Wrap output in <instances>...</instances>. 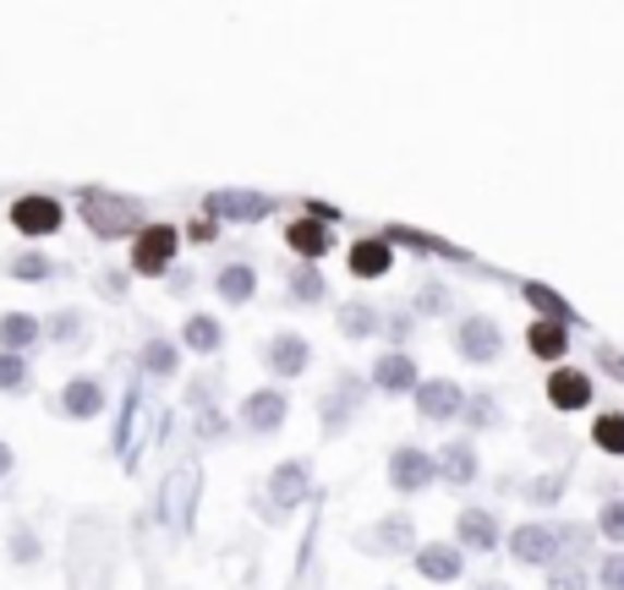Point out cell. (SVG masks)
<instances>
[{"label": "cell", "mask_w": 624, "mask_h": 590, "mask_svg": "<svg viewBox=\"0 0 624 590\" xmlns=\"http://www.w3.org/2000/svg\"><path fill=\"white\" fill-rule=\"evenodd\" d=\"M137 366H143L148 377H176V366H181V345H170L165 334H154V339L137 350Z\"/></svg>", "instance_id": "obj_30"}, {"label": "cell", "mask_w": 624, "mask_h": 590, "mask_svg": "<svg viewBox=\"0 0 624 590\" xmlns=\"http://www.w3.org/2000/svg\"><path fill=\"white\" fill-rule=\"evenodd\" d=\"M455 356L471 361V366H493V361L504 356V328H499L493 317H466V323L455 328Z\"/></svg>", "instance_id": "obj_8"}, {"label": "cell", "mask_w": 624, "mask_h": 590, "mask_svg": "<svg viewBox=\"0 0 624 590\" xmlns=\"http://www.w3.org/2000/svg\"><path fill=\"white\" fill-rule=\"evenodd\" d=\"M597 590H624V552H608L597 563Z\"/></svg>", "instance_id": "obj_40"}, {"label": "cell", "mask_w": 624, "mask_h": 590, "mask_svg": "<svg viewBox=\"0 0 624 590\" xmlns=\"http://www.w3.org/2000/svg\"><path fill=\"white\" fill-rule=\"evenodd\" d=\"M564 486H569V465H559V470H548V475L526 481V503L548 508V503H559V492H564Z\"/></svg>", "instance_id": "obj_36"}, {"label": "cell", "mask_w": 624, "mask_h": 590, "mask_svg": "<svg viewBox=\"0 0 624 590\" xmlns=\"http://www.w3.org/2000/svg\"><path fill=\"white\" fill-rule=\"evenodd\" d=\"M335 323H340V334H346V339H373V334L384 328V312H379L373 301H340Z\"/></svg>", "instance_id": "obj_28"}, {"label": "cell", "mask_w": 624, "mask_h": 590, "mask_svg": "<svg viewBox=\"0 0 624 590\" xmlns=\"http://www.w3.org/2000/svg\"><path fill=\"white\" fill-rule=\"evenodd\" d=\"M597 366H602L613 383H624V350H613V345H597Z\"/></svg>", "instance_id": "obj_43"}, {"label": "cell", "mask_w": 624, "mask_h": 590, "mask_svg": "<svg viewBox=\"0 0 624 590\" xmlns=\"http://www.w3.org/2000/svg\"><path fill=\"white\" fill-rule=\"evenodd\" d=\"M444 306H449V290H444V285H428V290L411 301V312H444Z\"/></svg>", "instance_id": "obj_42"}, {"label": "cell", "mask_w": 624, "mask_h": 590, "mask_svg": "<svg viewBox=\"0 0 624 590\" xmlns=\"http://www.w3.org/2000/svg\"><path fill=\"white\" fill-rule=\"evenodd\" d=\"M591 443H597V454L624 459V410H602V416L591 421Z\"/></svg>", "instance_id": "obj_31"}, {"label": "cell", "mask_w": 624, "mask_h": 590, "mask_svg": "<svg viewBox=\"0 0 624 590\" xmlns=\"http://www.w3.org/2000/svg\"><path fill=\"white\" fill-rule=\"evenodd\" d=\"M285 296H290V306H324V301H329L324 268H319V263H296L290 279H285Z\"/></svg>", "instance_id": "obj_23"}, {"label": "cell", "mask_w": 624, "mask_h": 590, "mask_svg": "<svg viewBox=\"0 0 624 590\" xmlns=\"http://www.w3.org/2000/svg\"><path fill=\"white\" fill-rule=\"evenodd\" d=\"M548 590H591L586 585V557H559L548 568Z\"/></svg>", "instance_id": "obj_37"}, {"label": "cell", "mask_w": 624, "mask_h": 590, "mask_svg": "<svg viewBox=\"0 0 624 590\" xmlns=\"http://www.w3.org/2000/svg\"><path fill=\"white\" fill-rule=\"evenodd\" d=\"M417 383H422V372H417V356H411V350H384V356L373 361V388H379V394L406 399V394H417Z\"/></svg>", "instance_id": "obj_14"}, {"label": "cell", "mask_w": 624, "mask_h": 590, "mask_svg": "<svg viewBox=\"0 0 624 590\" xmlns=\"http://www.w3.org/2000/svg\"><path fill=\"white\" fill-rule=\"evenodd\" d=\"M45 339H56V345H77V339H88V328H83L77 312H56V317L45 323Z\"/></svg>", "instance_id": "obj_38"}, {"label": "cell", "mask_w": 624, "mask_h": 590, "mask_svg": "<svg viewBox=\"0 0 624 590\" xmlns=\"http://www.w3.org/2000/svg\"><path fill=\"white\" fill-rule=\"evenodd\" d=\"M433 481H439V465H433L428 448L400 443V448L389 454V486H395V497H417V492H428Z\"/></svg>", "instance_id": "obj_6"}, {"label": "cell", "mask_w": 624, "mask_h": 590, "mask_svg": "<svg viewBox=\"0 0 624 590\" xmlns=\"http://www.w3.org/2000/svg\"><path fill=\"white\" fill-rule=\"evenodd\" d=\"M279 203L268 197V192H247V186H225V192H208L203 197V214L208 219H219V225H257V219H268Z\"/></svg>", "instance_id": "obj_4"}, {"label": "cell", "mask_w": 624, "mask_h": 590, "mask_svg": "<svg viewBox=\"0 0 624 590\" xmlns=\"http://www.w3.org/2000/svg\"><path fill=\"white\" fill-rule=\"evenodd\" d=\"M586 546V525H548V519H526L509 530V557L526 568H553L559 557H580Z\"/></svg>", "instance_id": "obj_1"}, {"label": "cell", "mask_w": 624, "mask_h": 590, "mask_svg": "<svg viewBox=\"0 0 624 590\" xmlns=\"http://www.w3.org/2000/svg\"><path fill=\"white\" fill-rule=\"evenodd\" d=\"M263 366H268L274 377H285V383H290V377H301V372L312 366V345H307L296 328H279V334L263 345Z\"/></svg>", "instance_id": "obj_13"}, {"label": "cell", "mask_w": 624, "mask_h": 590, "mask_svg": "<svg viewBox=\"0 0 624 590\" xmlns=\"http://www.w3.org/2000/svg\"><path fill=\"white\" fill-rule=\"evenodd\" d=\"M61 219H67V208H61L50 192H28V197H17V203H12V230H17V236H28V241L56 236V230H61Z\"/></svg>", "instance_id": "obj_7"}, {"label": "cell", "mask_w": 624, "mask_h": 590, "mask_svg": "<svg viewBox=\"0 0 624 590\" xmlns=\"http://www.w3.org/2000/svg\"><path fill=\"white\" fill-rule=\"evenodd\" d=\"M39 339H45V323H39L34 312H7V317H0V350L28 356Z\"/></svg>", "instance_id": "obj_27"}, {"label": "cell", "mask_w": 624, "mask_h": 590, "mask_svg": "<svg viewBox=\"0 0 624 590\" xmlns=\"http://www.w3.org/2000/svg\"><path fill=\"white\" fill-rule=\"evenodd\" d=\"M379 236H384L395 252L406 246V252H428V257H455V263H460V252H455L449 241H433L428 230H411V225H389V230H379Z\"/></svg>", "instance_id": "obj_29"}, {"label": "cell", "mask_w": 624, "mask_h": 590, "mask_svg": "<svg viewBox=\"0 0 624 590\" xmlns=\"http://www.w3.org/2000/svg\"><path fill=\"white\" fill-rule=\"evenodd\" d=\"M411 399H417V416L422 421H455L466 410V388L455 377H422Z\"/></svg>", "instance_id": "obj_12"}, {"label": "cell", "mask_w": 624, "mask_h": 590, "mask_svg": "<svg viewBox=\"0 0 624 590\" xmlns=\"http://www.w3.org/2000/svg\"><path fill=\"white\" fill-rule=\"evenodd\" d=\"M214 296H219L225 306H247V301L257 296V268H252V263H225V268L214 274Z\"/></svg>", "instance_id": "obj_24"}, {"label": "cell", "mask_w": 624, "mask_h": 590, "mask_svg": "<svg viewBox=\"0 0 624 590\" xmlns=\"http://www.w3.org/2000/svg\"><path fill=\"white\" fill-rule=\"evenodd\" d=\"M384 328H389V334H395V339H406V334H411V328H417V312H411V306H406V312H395V317H389V323H384Z\"/></svg>", "instance_id": "obj_44"}, {"label": "cell", "mask_w": 624, "mask_h": 590, "mask_svg": "<svg viewBox=\"0 0 624 590\" xmlns=\"http://www.w3.org/2000/svg\"><path fill=\"white\" fill-rule=\"evenodd\" d=\"M285 246H290V257H301V263H324V257L335 252V225L312 219V214H296V219L285 225Z\"/></svg>", "instance_id": "obj_11"}, {"label": "cell", "mask_w": 624, "mask_h": 590, "mask_svg": "<svg viewBox=\"0 0 624 590\" xmlns=\"http://www.w3.org/2000/svg\"><path fill=\"white\" fill-rule=\"evenodd\" d=\"M28 388H34V366H28V356L0 350V394H28Z\"/></svg>", "instance_id": "obj_33"}, {"label": "cell", "mask_w": 624, "mask_h": 590, "mask_svg": "<svg viewBox=\"0 0 624 590\" xmlns=\"http://www.w3.org/2000/svg\"><path fill=\"white\" fill-rule=\"evenodd\" d=\"M520 301H526L537 317H548V323H564V328H575V323H580V317H575V306H569L559 290L537 285V279H526V285H520Z\"/></svg>", "instance_id": "obj_25"}, {"label": "cell", "mask_w": 624, "mask_h": 590, "mask_svg": "<svg viewBox=\"0 0 624 590\" xmlns=\"http://www.w3.org/2000/svg\"><path fill=\"white\" fill-rule=\"evenodd\" d=\"M7 552H12V563H23V568H28V563H39V552H45V546H39L34 525H12V546H7Z\"/></svg>", "instance_id": "obj_39"}, {"label": "cell", "mask_w": 624, "mask_h": 590, "mask_svg": "<svg viewBox=\"0 0 624 590\" xmlns=\"http://www.w3.org/2000/svg\"><path fill=\"white\" fill-rule=\"evenodd\" d=\"M236 416H241V426L252 437H274L285 426V416H290V399H285V388H252Z\"/></svg>", "instance_id": "obj_9"}, {"label": "cell", "mask_w": 624, "mask_h": 590, "mask_svg": "<svg viewBox=\"0 0 624 590\" xmlns=\"http://www.w3.org/2000/svg\"><path fill=\"white\" fill-rule=\"evenodd\" d=\"M56 410H61L67 421H99V416H105V383H99V377H83V372L67 377Z\"/></svg>", "instance_id": "obj_16"}, {"label": "cell", "mask_w": 624, "mask_h": 590, "mask_svg": "<svg viewBox=\"0 0 624 590\" xmlns=\"http://www.w3.org/2000/svg\"><path fill=\"white\" fill-rule=\"evenodd\" d=\"M477 590H504V585H499V579H482V585H477Z\"/></svg>", "instance_id": "obj_47"}, {"label": "cell", "mask_w": 624, "mask_h": 590, "mask_svg": "<svg viewBox=\"0 0 624 590\" xmlns=\"http://www.w3.org/2000/svg\"><path fill=\"white\" fill-rule=\"evenodd\" d=\"M7 274H12L17 285H50V279H56V263H50L45 252H17V257L7 263Z\"/></svg>", "instance_id": "obj_32"}, {"label": "cell", "mask_w": 624, "mask_h": 590, "mask_svg": "<svg viewBox=\"0 0 624 590\" xmlns=\"http://www.w3.org/2000/svg\"><path fill=\"white\" fill-rule=\"evenodd\" d=\"M368 405V377H357V372H340L335 377V388L319 399V426H324V437H340L351 421H357V410Z\"/></svg>", "instance_id": "obj_3"}, {"label": "cell", "mask_w": 624, "mask_h": 590, "mask_svg": "<svg viewBox=\"0 0 624 590\" xmlns=\"http://www.w3.org/2000/svg\"><path fill=\"white\" fill-rule=\"evenodd\" d=\"M12 465H17V454H12V443H7V437H0V481L12 475Z\"/></svg>", "instance_id": "obj_45"}, {"label": "cell", "mask_w": 624, "mask_h": 590, "mask_svg": "<svg viewBox=\"0 0 624 590\" xmlns=\"http://www.w3.org/2000/svg\"><path fill=\"white\" fill-rule=\"evenodd\" d=\"M417 574H422L428 585H455V579L466 574V552H460L455 541H422V546H417Z\"/></svg>", "instance_id": "obj_17"}, {"label": "cell", "mask_w": 624, "mask_h": 590, "mask_svg": "<svg viewBox=\"0 0 624 590\" xmlns=\"http://www.w3.org/2000/svg\"><path fill=\"white\" fill-rule=\"evenodd\" d=\"M411 541H417L411 514H384L379 525H368V530L357 535V546H362L368 557H400V552H411Z\"/></svg>", "instance_id": "obj_10"}, {"label": "cell", "mask_w": 624, "mask_h": 590, "mask_svg": "<svg viewBox=\"0 0 624 590\" xmlns=\"http://www.w3.org/2000/svg\"><path fill=\"white\" fill-rule=\"evenodd\" d=\"M99 290H105V296H121V290H127V274H105Z\"/></svg>", "instance_id": "obj_46"}, {"label": "cell", "mask_w": 624, "mask_h": 590, "mask_svg": "<svg viewBox=\"0 0 624 590\" xmlns=\"http://www.w3.org/2000/svg\"><path fill=\"white\" fill-rule=\"evenodd\" d=\"M548 405H553L559 416L586 410V405H591V372H586V366H553V372H548Z\"/></svg>", "instance_id": "obj_15"}, {"label": "cell", "mask_w": 624, "mask_h": 590, "mask_svg": "<svg viewBox=\"0 0 624 590\" xmlns=\"http://www.w3.org/2000/svg\"><path fill=\"white\" fill-rule=\"evenodd\" d=\"M389 590H395V585H389Z\"/></svg>", "instance_id": "obj_48"}, {"label": "cell", "mask_w": 624, "mask_h": 590, "mask_svg": "<svg viewBox=\"0 0 624 590\" xmlns=\"http://www.w3.org/2000/svg\"><path fill=\"white\" fill-rule=\"evenodd\" d=\"M597 535L613 541V552H624V492L602 497V508H597Z\"/></svg>", "instance_id": "obj_34"}, {"label": "cell", "mask_w": 624, "mask_h": 590, "mask_svg": "<svg viewBox=\"0 0 624 590\" xmlns=\"http://www.w3.org/2000/svg\"><path fill=\"white\" fill-rule=\"evenodd\" d=\"M268 497H274L279 514H290L301 497H312V465H307V459H285V465H274V475H268Z\"/></svg>", "instance_id": "obj_19"}, {"label": "cell", "mask_w": 624, "mask_h": 590, "mask_svg": "<svg viewBox=\"0 0 624 590\" xmlns=\"http://www.w3.org/2000/svg\"><path fill=\"white\" fill-rule=\"evenodd\" d=\"M77 214H83V225H88L99 241H127V236L143 230V203H137V197H121V192L83 186V192H77Z\"/></svg>", "instance_id": "obj_2"}, {"label": "cell", "mask_w": 624, "mask_h": 590, "mask_svg": "<svg viewBox=\"0 0 624 590\" xmlns=\"http://www.w3.org/2000/svg\"><path fill=\"white\" fill-rule=\"evenodd\" d=\"M526 350H531L537 361H548V366H564V356H569V328L537 317V323H526Z\"/></svg>", "instance_id": "obj_22"}, {"label": "cell", "mask_w": 624, "mask_h": 590, "mask_svg": "<svg viewBox=\"0 0 624 590\" xmlns=\"http://www.w3.org/2000/svg\"><path fill=\"white\" fill-rule=\"evenodd\" d=\"M219 345H225V323H219V317L192 312V317L181 323V350H192V356H219Z\"/></svg>", "instance_id": "obj_26"}, {"label": "cell", "mask_w": 624, "mask_h": 590, "mask_svg": "<svg viewBox=\"0 0 624 590\" xmlns=\"http://www.w3.org/2000/svg\"><path fill=\"white\" fill-rule=\"evenodd\" d=\"M455 546L460 552H493L499 546V514L493 508H460V519H455Z\"/></svg>", "instance_id": "obj_21"}, {"label": "cell", "mask_w": 624, "mask_h": 590, "mask_svg": "<svg viewBox=\"0 0 624 590\" xmlns=\"http://www.w3.org/2000/svg\"><path fill=\"white\" fill-rule=\"evenodd\" d=\"M433 465H439V481H444V486H471V481H477V470H482V459H477V443H471V437L444 443V448L433 454Z\"/></svg>", "instance_id": "obj_20"}, {"label": "cell", "mask_w": 624, "mask_h": 590, "mask_svg": "<svg viewBox=\"0 0 624 590\" xmlns=\"http://www.w3.org/2000/svg\"><path fill=\"white\" fill-rule=\"evenodd\" d=\"M181 236H187L192 246H214V241H219V219H208V214H197V219H192V225H187Z\"/></svg>", "instance_id": "obj_41"}, {"label": "cell", "mask_w": 624, "mask_h": 590, "mask_svg": "<svg viewBox=\"0 0 624 590\" xmlns=\"http://www.w3.org/2000/svg\"><path fill=\"white\" fill-rule=\"evenodd\" d=\"M460 421H466L471 432H488V426H499L504 416H499V399H493V394H466V410H460Z\"/></svg>", "instance_id": "obj_35"}, {"label": "cell", "mask_w": 624, "mask_h": 590, "mask_svg": "<svg viewBox=\"0 0 624 590\" xmlns=\"http://www.w3.org/2000/svg\"><path fill=\"white\" fill-rule=\"evenodd\" d=\"M346 268H351V279H389L395 274V246L384 236H362V241H351Z\"/></svg>", "instance_id": "obj_18"}, {"label": "cell", "mask_w": 624, "mask_h": 590, "mask_svg": "<svg viewBox=\"0 0 624 590\" xmlns=\"http://www.w3.org/2000/svg\"><path fill=\"white\" fill-rule=\"evenodd\" d=\"M176 252H181V230H176V225H143V230L132 236V274H143V279L170 274Z\"/></svg>", "instance_id": "obj_5"}]
</instances>
